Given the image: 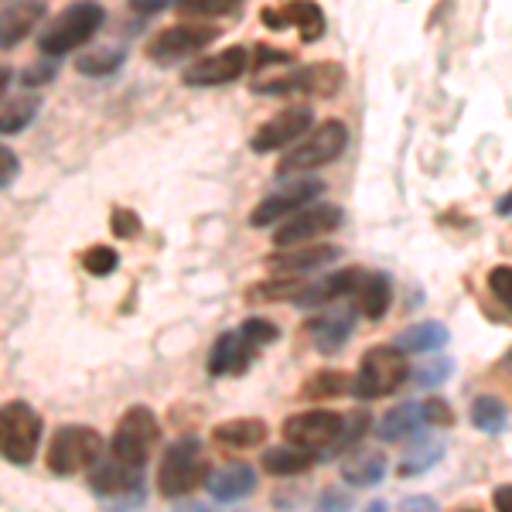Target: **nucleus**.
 <instances>
[{
  "mask_svg": "<svg viewBox=\"0 0 512 512\" xmlns=\"http://www.w3.org/2000/svg\"><path fill=\"white\" fill-rule=\"evenodd\" d=\"M103 21H106L103 4H96V0H76V4L65 7L59 18L41 31L38 48L45 55H55V59H59V55H69L86 45V41L103 28Z\"/></svg>",
  "mask_w": 512,
  "mask_h": 512,
  "instance_id": "obj_1",
  "label": "nucleus"
},
{
  "mask_svg": "<svg viewBox=\"0 0 512 512\" xmlns=\"http://www.w3.org/2000/svg\"><path fill=\"white\" fill-rule=\"evenodd\" d=\"M209 478V454L198 437H181L171 444L158 468V489L168 499H185Z\"/></svg>",
  "mask_w": 512,
  "mask_h": 512,
  "instance_id": "obj_2",
  "label": "nucleus"
},
{
  "mask_svg": "<svg viewBox=\"0 0 512 512\" xmlns=\"http://www.w3.org/2000/svg\"><path fill=\"white\" fill-rule=\"evenodd\" d=\"M345 147H349V130H345V123L342 120H325L321 127L311 130L301 144L291 147V151L280 158L277 175L291 178V175H304V171L325 168V164L342 158Z\"/></svg>",
  "mask_w": 512,
  "mask_h": 512,
  "instance_id": "obj_3",
  "label": "nucleus"
},
{
  "mask_svg": "<svg viewBox=\"0 0 512 512\" xmlns=\"http://www.w3.org/2000/svg\"><path fill=\"white\" fill-rule=\"evenodd\" d=\"M410 379L407 355L396 345H373L362 355V366L352 379V393L362 400H376V396H390Z\"/></svg>",
  "mask_w": 512,
  "mask_h": 512,
  "instance_id": "obj_4",
  "label": "nucleus"
},
{
  "mask_svg": "<svg viewBox=\"0 0 512 512\" xmlns=\"http://www.w3.org/2000/svg\"><path fill=\"white\" fill-rule=\"evenodd\" d=\"M158 444H161V424H158V417H154V410L130 407L127 414L120 417L117 434H113V458H117L120 465L144 468Z\"/></svg>",
  "mask_w": 512,
  "mask_h": 512,
  "instance_id": "obj_5",
  "label": "nucleus"
},
{
  "mask_svg": "<svg viewBox=\"0 0 512 512\" xmlns=\"http://www.w3.org/2000/svg\"><path fill=\"white\" fill-rule=\"evenodd\" d=\"M41 441V417L35 407L14 400L0 407V458L11 465H28Z\"/></svg>",
  "mask_w": 512,
  "mask_h": 512,
  "instance_id": "obj_6",
  "label": "nucleus"
},
{
  "mask_svg": "<svg viewBox=\"0 0 512 512\" xmlns=\"http://www.w3.org/2000/svg\"><path fill=\"white\" fill-rule=\"evenodd\" d=\"M103 458V437L93 427H59L48 444V468L55 475H79Z\"/></svg>",
  "mask_w": 512,
  "mask_h": 512,
  "instance_id": "obj_7",
  "label": "nucleus"
},
{
  "mask_svg": "<svg viewBox=\"0 0 512 512\" xmlns=\"http://www.w3.org/2000/svg\"><path fill=\"white\" fill-rule=\"evenodd\" d=\"M89 489H93L99 499H103V506L113 512H130V509L144 506V478H140V468L120 465L117 458L93 468Z\"/></svg>",
  "mask_w": 512,
  "mask_h": 512,
  "instance_id": "obj_8",
  "label": "nucleus"
},
{
  "mask_svg": "<svg viewBox=\"0 0 512 512\" xmlns=\"http://www.w3.org/2000/svg\"><path fill=\"white\" fill-rule=\"evenodd\" d=\"M216 41V28H198V24H175V28L158 31L147 41V59L158 65H178L192 59L202 48Z\"/></svg>",
  "mask_w": 512,
  "mask_h": 512,
  "instance_id": "obj_9",
  "label": "nucleus"
},
{
  "mask_svg": "<svg viewBox=\"0 0 512 512\" xmlns=\"http://www.w3.org/2000/svg\"><path fill=\"white\" fill-rule=\"evenodd\" d=\"M342 427H345L342 414H332V410H308V414L287 417L284 437H287V444H294V448L315 451L321 458V454L338 441Z\"/></svg>",
  "mask_w": 512,
  "mask_h": 512,
  "instance_id": "obj_10",
  "label": "nucleus"
},
{
  "mask_svg": "<svg viewBox=\"0 0 512 512\" xmlns=\"http://www.w3.org/2000/svg\"><path fill=\"white\" fill-rule=\"evenodd\" d=\"M338 222H342V209H335V205L328 202H318V205H304L301 212L284 222V226L274 233V243L280 250H294V246H308L311 239L332 233L338 229Z\"/></svg>",
  "mask_w": 512,
  "mask_h": 512,
  "instance_id": "obj_11",
  "label": "nucleus"
},
{
  "mask_svg": "<svg viewBox=\"0 0 512 512\" xmlns=\"http://www.w3.org/2000/svg\"><path fill=\"white\" fill-rule=\"evenodd\" d=\"M246 69H250V52L243 45H233V48H222L219 55L192 62L181 72V82L185 86H226V82L243 79Z\"/></svg>",
  "mask_w": 512,
  "mask_h": 512,
  "instance_id": "obj_12",
  "label": "nucleus"
},
{
  "mask_svg": "<svg viewBox=\"0 0 512 512\" xmlns=\"http://www.w3.org/2000/svg\"><path fill=\"white\" fill-rule=\"evenodd\" d=\"M260 21L274 31H284V28H294L301 41H318L325 38V11L315 4V0H287L284 7H263Z\"/></svg>",
  "mask_w": 512,
  "mask_h": 512,
  "instance_id": "obj_13",
  "label": "nucleus"
},
{
  "mask_svg": "<svg viewBox=\"0 0 512 512\" xmlns=\"http://www.w3.org/2000/svg\"><path fill=\"white\" fill-rule=\"evenodd\" d=\"M321 192H325V181H321V178H304V175H301L297 181H291V185L280 188V192L263 198V202L253 209L250 222H253L256 229H263V226H270V222L284 219L287 212H301V209H304V202L318 198Z\"/></svg>",
  "mask_w": 512,
  "mask_h": 512,
  "instance_id": "obj_14",
  "label": "nucleus"
},
{
  "mask_svg": "<svg viewBox=\"0 0 512 512\" xmlns=\"http://www.w3.org/2000/svg\"><path fill=\"white\" fill-rule=\"evenodd\" d=\"M308 130H311V110L308 106H291V110L277 113L274 120L263 123L253 134L250 147L256 154H274V151H284V147L297 144Z\"/></svg>",
  "mask_w": 512,
  "mask_h": 512,
  "instance_id": "obj_15",
  "label": "nucleus"
},
{
  "mask_svg": "<svg viewBox=\"0 0 512 512\" xmlns=\"http://www.w3.org/2000/svg\"><path fill=\"white\" fill-rule=\"evenodd\" d=\"M256 352H260V349L246 342L243 332H222L216 338V345H212V352H209V373L212 376H239V373H246Z\"/></svg>",
  "mask_w": 512,
  "mask_h": 512,
  "instance_id": "obj_16",
  "label": "nucleus"
},
{
  "mask_svg": "<svg viewBox=\"0 0 512 512\" xmlns=\"http://www.w3.org/2000/svg\"><path fill=\"white\" fill-rule=\"evenodd\" d=\"M355 328V311L349 308H328L325 315H318L311 321V338H315V349L321 355H335L345 349V342H349Z\"/></svg>",
  "mask_w": 512,
  "mask_h": 512,
  "instance_id": "obj_17",
  "label": "nucleus"
},
{
  "mask_svg": "<svg viewBox=\"0 0 512 512\" xmlns=\"http://www.w3.org/2000/svg\"><path fill=\"white\" fill-rule=\"evenodd\" d=\"M424 424H427L424 403L410 400V403L393 407L390 414H383V420L376 424V434H379V441L396 444V441H410V437H417L420 431H424Z\"/></svg>",
  "mask_w": 512,
  "mask_h": 512,
  "instance_id": "obj_18",
  "label": "nucleus"
},
{
  "mask_svg": "<svg viewBox=\"0 0 512 512\" xmlns=\"http://www.w3.org/2000/svg\"><path fill=\"white\" fill-rule=\"evenodd\" d=\"M41 14H45L41 0H28V4H14V7H7V11H0V48H4V52L18 48L21 41L35 31Z\"/></svg>",
  "mask_w": 512,
  "mask_h": 512,
  "instance_id": "obj_19",
  "label": "nucleus"
},
{
  "mask_svg": "<svg viewBox=\"0 0 512 512\" xmlns=\"http://www.w3.org/2000/svg\"><path fill=\"white\" fill-rule=\"evenodd\" d=\"M205 485H209V495L216 502H239L256 489V475L250 465L236 461V465H222L216 472H209Z\"/></svg>",
  "mask_w": 512,
  "mask_h": 512,
  "instance_id": "obj_20",
  "label": "nucleus"
},
{
  "mask_svg": "<svg viewBox=\"0 0 512 512\" xmlns=\"http://www.w3.org/2000/svg\"><path fill=\"white\" fill-rule=\"evenodd\" d=\"M362 274L359 270H338V274L325 277V280H315V284H304L301 294L294 297L301 308H325V304L338 301L342 294H352L359 287Z\"/></svg>",
  "mask_w": 512,
  "mask_h": 512,
  "instance_id": "obj_21",
  "label": "nucleus"
},
{
  "mask_svg": "<svg viewBox=\"0 0 512 512\" xmlns=\"http://www.w3.org/2000/svg\"><path fill=\"white\" fill-rule=\"evenodd\" d=\"M345 82V72L335 62H315L291 72V93H311V96H335Z\"/></svg>",
  "mask_w": 512,
  "mask_h": 512,
  "instance_id": "obj_22",
  "label": "nucleus"
},
{
  "mask_svg": "<svg viewBox=\"0 0 512 512\" xmlns=\"http://www.w3.org/2000/svg\"><path fill=\"white\" fill-rule=\"evenodd\" d=\"M338 256H342L338 246H297L291 253L270 256L267 267L277 270V274H308V270L328 267V263L338 260Z\"/></svg>",
  "mask_w": 512,
  "mask_h": 512,
  "instance_id": "obj_23",
  "label": "nucleus"
},
{
  "mask_svg": "<svg viewBox=\"0 0 512 512\" xmlns=\"http://www.w3.org/2000/svg\"><path fill=\"white\" fill-rule=\"evenodd\" d=\"M212 441L226 451H246V448H260L267 441V424L256 417H239V420H226L212 431Z\"/></svg>",
  "mask_w": 512,
  "mask_h": 512,
  "instance_id": "obj_24",
  "label": "nucleus"
},
{
  "mask_svg": "<svg viewBox=\"0 0 512 512\" xmlns=\"http://www.w3.org/2000/svg\"><path fill=\"white\" fill-rule=\"evenodd\" d=\"M355 291H359V311L369 321H379L386 311H390L393 284H390V277H386V274H369L359 287H355Z\"/></svg>",
  "mask_w": 512,
  "mask_h": 512,
  "instance_id": "obj_25",
  "label": "nucleus"
},
{
  "mask_svg": "<svg viewBox=\"0 0 512 512\" xmlns=\"http://www.w3.org/2000/svg\"><path fill=\"white\" fill-rule=\"evenodd\" d=\"M315 461H318L315 451L294 448V444H287V448H270L267 454H263V468H267L270 475H284V478L308 472Z\"/></svg>",
  "mask_w": 512,
  "mask_h": 512,
  "instance_id": "obj_26",
  "label": "nucleus"
},
{
  "mask_svg": "<svg viewBox=\"0 0 512 512\" xmlns=\"http://www.w3.org/2000/svg\"><path fill=\"white\" fill-rule=\"evenodd\" d=\"M448 328L441 325V321H420V325H410L407 332L400 335V342H396V349L403 352H434L441 349V345H448Z\"/></svg>",
  "mask_w": 512,
  "mask_h": 512,
  "instance_id": "obj_27",
  "label": "nucleus"
},
{
  "mask_svg": "<svg viewBox=\"0 0 512 512\" xmlns=\"http://www.w3.org/2000/svg\"><path fill=\"white\" fill-rule=\"evenodd\" d=\"M41 110V99L35 93H24L11 103L0 106V134H18V130L28 127L31 120L38 117Z\"/></svg>",
  "mask_w": 512,
  "mask_h": 512,
  "instance_id": "obj_28",
  "label": "nucleus"
},
{
  "mask_svg": "<svg viewBox=\"0 0 512 512\" xmlns=\"http://www.w3.org/2000/svg\"><path fill=\"white\" fill-rule=\"evenodd\" d=\"M472 424L482 434H502L509 424V410L499 396H478L472 403Z\"/></svg>",
  "mask_w": 512,
  "mask_h": 512,
  "instance_id": "obj_29",
  "label": "nucleus"
},
{
  "mask_svg": "<svg viewBox=\"0 0 512 512\" xmlns=\"http://www.w3.org/2000/svg\"><path fill=\"white\" fill-rule=\"evenodd\" d=\"M243 11V0H178V14L185 18H236Z\"/></svg>",
  "mask_w": 512,
  "mask_h": 512,
  "instance_id": "obj_30",
  "label": "nucleus"
},
{
  "mask_svg": "<svg viewBox=\"0 0 512 512\" xmlns=\"http://www.w3.org/2000/svg\"><path fill=\"white\" fill-rule=\"evenodd\" d=\"M123 65V48H103V52H89L76 62L82 76H110Z\"/></svg>",
  "mask_w": 512,
  "mask_h": 512,
  "instance_id": "obj_31",
  "label": "nucleus"
},
{
  "mask_svg": "<svg viewBox=\"0 0 512 512\" xmlns=\"http://www.w3.org/2000/svg\"><path fill=\"white\" fill-rule=\"evenodd\" d=\"M383 475H386L383 454H362L359 461H352V465L345 468V478H349L352 485H376Z\"/></svg>",
  "mask_w": 512,
  "mask_h": 512,
  "instance_id": "obj_32",
  "label": "nucleus"
},
{
  "mask_svg": "<svg viewBox=\"0 0 512 512\" xmlns=\"http://www.w3.org/2000/svg\"><path fill=\"white\" fill-rule=\"evenodd\" d=\"M352 390V379L342 373H318L304 383V396L311 400H321V396H345Z\"/></svg>",
  "mask_w": 512,
  "mask_h": 512,
  "instance_id": "obj_33",
  "label": "nucleus"
},
{
  "mask_svg": "<svg viewBox=\"0 0 512 512\" xmlns=\"http://www.w3.org/2000/svg\"><path fill=\"white\" fill-rule=\"evenodd\" d=\"M454 373V362L451 359H437V362H424V366H417L410 379H414L417 386H424V390H437L441 383H448V376Z\"/></svg>",
  "mask_w": 512,
  "mask_h": 512,
  "instance_id": "obj_34",
  "label": "nucleus"
},
{
  "mask_svg": "<svg viewBox=\"0 0 512 512\" xmlns=\"http://www.w3.org/2000/svg\"><path fill=\"white\" fill-rule=\"evenodd\" d=\"M82 267H86L93 277H106L120 267V256H117V250H110V246H89V250L82 253Z\"/></svg>",
  "mask_w": 512,
  "mask_h": 512,
  "instance_id": "obj_35",
  "label": "nucleus"
},
{
  "mask_svg": "<svg viewBox=\"0 0 512 512\" xmlns=\"http://www.w3.org/2000/svg\"><path fill=\"white\" fill-rule=\"evenodd\" d=\"M239 332H243V338L250 345H256V349H263V345H274L277 342V325L274 321H267V318H250V321H243V328H239Z\"/></svg>",
  "mask_w": 512,
  "mask_h": 512,
  "instance_id": "obj_36",
  "label": "nucleus"
},
{
  "mask_svg": "<svg viewBox=\"0 0 512 512\" xmlns=\"http://www.w3.org/2000/svg\"><path fill=\"white\" fill-rule=\"evenodd\" d=\"M489 287H492V294L512 311V267H495L489 274Z\"/></svg>",
  "mask_w": 512,
  "mask_h": 512,
  "instance_id": "obj_37",
  "label": "nucleus"
},
{
  "mask_svg": "<svg viewBox=\"0 0 512 512\" xmlns=\"http://www.w3.org/2000/svg\"><path fill=\"white\" fill-rule=\"evenodd\" d=\"M291 62H294L291 52H280V48L260 45V48H256V59L250 62V69H274V65H291Z\"/></svg>",
  "mask_w": 512,
  "mask_h": 512,
  "instance_id": "obj_38",
  "label": "nucleus"
},
{
  "mask_svg": "<svg viewBox=\"0 0 512 512\" xmlns=\"http://www.w3.org/2000/svg\"><path fill=\"white\" fill-rule=\"evenodd\" d=\"M55 69H59L55 62H38V65H31V69H24L21 72L24 89H38V86H45V82H52L55 79Z\"/></svg>",
  "mask_w": 512,
  "mask_h": 512,
  "instance_id": "obj_39",
  "label": "nucleus"
},
{
  "mask_svg": "<svg viewBox=\"0 0 512 512\" xmlns=\"http://www.w3.org/2000/svg\"><path fill=\"white\" fill-rule=\"evenodd\" d=\"M113 233H117L120 239H130V236H137L140 233V219H137V212H130V209H113Z\"/></svg>",
  "mask_w": 512,
  "mask_h": 512,
  "instance_id": "obj_40",
  "label": "nucleus"
},
{
  "mask_svg": "<svg viewBox=\"0 0 512 512\" xmlns=\"http://www.w3.org/2000/svg\"><path fill=\"white\" fill-rule=\"evenodd\" d=\"M21 175V161H18V154L11 151V147H4L0 144V188H7L14 178Z\"/></svg>",
  "mask_w": 512,
  "mask_h": 512,
  "instance_id": "obj_41",
  "label": "nucleus"
},
{
  "mask_svg": "<svg viewBox=\"0 0 512 512\" xmlns=\"http://www.w3.org/2000/svg\"><path fill=\"white\" fill-rule=\"evenodd\" d=\"M127 4H130V11H134V14L151 18V14H158V11H168V7L178 4V0H127Z\"/></svg>",
  "mask_w": 512,
  "mask_h": 512,
  "instance_id": "obj_42",
  "label": "nucleus"
},
{
  "mask_svg": "<svg viewBox=\"0 0 512 512\" xmlns=\"http://www.w3.org/2000/svg\"><path fill=\"white\" fill-rule=\"evenodd\" d=\"M349 509H352V502H349V495H345V492H325V495H321L318 512H349Z\"/></svg>",
  "mask_w": 512,
  "mask_h": 512,
  "instance_id": "obj_43",
  "label": "nucleus"
},
{
  "mask_svg": "<svg viewBox=\"0 0 512 512\" xmlns=\"http://www.w3.org/2000/svg\"><path fill=\"white\" fill-rule=\"evenodd\" d=\"M424 417H427V424H451V410H448V403H441V400H427Z\"/></svg>",
  "mask_w": 512,
  "mask_h": 512,
  "instance_id": "obj_44",
  "label": "nucleus"
},
{
  "mask_svg": "<svg viewBox=\"0 0 512 512\" xmlns=\"http://www.w3.org/2000/svg\"><path fill=\"white\" fill-rule=\"evenodd\" d=\"M403 512H441V509H437L434 499H427V495H417V499L403 502Z\"/></svg>",
  "mask_w": 512,
  "mask_h": 512,
  "instance_id": "obj_45",
  "label": "nucleus"
},
{
  "mask_svg": "<svg viewBox=\"0 0 512 512\" xmlns=\"http://www.w3.org/2000/svg\"><path fill=\"white\" fill-rule=\"evenodd\" d=\"M495 512H512V485H502V489H495Z\"/></svg>",
  "mask_w": 512,
  "mask_h": 512,
  "instance_id": "obj_46",
  "label": "nucleus"
},
{
  "mask_svg": "<svg viewBox=\"0 0 512 512\" xmlns=\"http://www.w3.org/2000/svg\"><path fill=\"white\" fill-rule=\"evenodd\" d=\"M175 512H219V509H212L209 502H195V499H185V502H175Z\"/></svg>",
  "mask_w": 512,
  "mask_h": 512,
  "instance_id": "obj_47",
  "label": "nucleus"
},
{
  "mask_svg": "<svg viewBox=\"0 0 512 512\" xmlns=\"http://www.w3.org/2000/svg\"><path fill=\"white\" fill-rule=\"evenodd\" d=\"M495 212H499V216H512V192H506L499 198V205H495Z\"/></svg>",
  "mask_w": 512,
  "mask_h": 512,
  "instance_id": "obj_48",
  "label": "nucleus"
},
{
  "mask_svg": "<svg viewBox=\"0 0 512 512\" xmlns=\"http://www.w3.org/2000/svg\"><path fill=\"white\" fill-rule=\"evenodd\" d=\"M7 82H11V69H7V65H0V93L7 89Z\"/></svg>",
  "mask_w": 512,
  "mask_h": 512,
  "instance_id": "obj_49",
  "label": "nucleus"
},
{
  "mask_svg": "<svg viewBox=\"0 0 512 512\" xmlns=\"http://www.w3.org/2000/svg\"><path fill=\"white\" fill-rule=\"evenodd\" d=\"M502 366H506V373L512 376V349L506 352V359H502Z\"/></svg>",
  "mask_w": 512,
  "mask_h": 512,
  "instance_id": "obj_50",
  "label": "nucleus"
},
{
  "mask_svg": "<svg viewBox=\"0 0 512 512\" xmlns=\"http://www.w3.org/2000/svg\"><path fill=\"white\" fill-rule=\"evenodd\" d=\"M369 512H386V506H383V502H376V506L369 509Z\"/></svg>",
  "mask_w": 512,
  "mask_h": 512,
  "instance_id": "obj_51",
  "label": "nucleus"
}]
</instances>
